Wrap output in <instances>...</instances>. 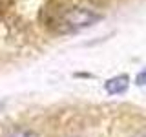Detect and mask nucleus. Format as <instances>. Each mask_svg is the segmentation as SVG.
I'll return each instance as SVG.
<instances>
[{"instance_id":"nucleus-1","label":"nucleus","mask_w":146,"mask_h":137,"mask_svg":"<svg viewBox=\"0 0 146 137\" xmlns=\"http://www.w3.org/2000/svg\"><path fill=\"white\" fill-rule=\"evenodd\" d=\"M99 20H100L99 13L90 11V9H86V7L70 9V11L64 15V26L70 31L84 29V27H88V26H93L95 22H99Z\"/></svg>"},{"instance_id":"nucleus-3","label":"nucleus","mask_w":146,"mask_h":137,"mask_svg":"<svg viewBox=\"0 0 146 137\" xmlns=\"http://www.w3.org/2000/svg\"><path fill=\"white\" fill-rule=\"evenodd\" d=\"M9 137H36V135L29 130H15L13 134H9Z\"/></svg>"},{"instance_id":"nucleus-2","label":"nucleus","mask_w":146,"mask_h":137,"mask_svg":"<svg viewBox=\"0 0 146 137\" xmlns=\"http://www.w3.org/2000/svg\"><path fill=\"white\" fill-rule=\"evenodd\" d=\"M128 84H130V79L126 75H117V77H111L110 80H106L104 90L110 95H119V93H124L128 90Z\"/></svg>"},{"instance_id":"nucleus-4","label":"nucleus","mask_w":146,"mask_h":137,"mask_svg":"<svg viewBox=\"0 0 146 137\" xmlns=\"http://www.w3.org/2000/svg\"><path fill=\"white\" fill-rule=\"evenodd\" d=\"M137 84H141V86L146 84V70H143L139 75H137Z\"/></svg>"},{"instance_id":"nucleus-5","label":"nucleus","mask_w":146,"mask_h":137,"mask_svg":"<svg viewBox=\"0 0 146 137\" xmlns=\"http://www.w3.org/2000/svg\"><path fill=\"white\" fill-rule=\"evenodd\" d=\"M133 137H146V130H143V132H139V134H135Z\"/></svg>"}]
</instances>
